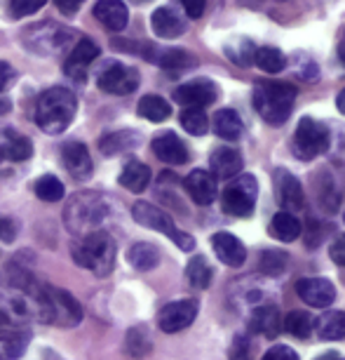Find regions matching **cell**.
<instances>
[{
    "label": "cell",
    "instance_id": "cell-5",
    "mask_svg": "<svg viewBox=\"0 0 345 360\" xmlns=\"http://www.w3.org/2000/svg\"><path fill=\"white\" fill-rule=\"evenodd\" d=\"M80 321H83V307L71 292L43 285V323L59 325V328H76Z\"/></svg>",
    "mask_w": 345,
    "mask_h": 360
},
{
    "label": "cell",
    "instance_id": "cell-35",
    "mask_svg": "<svg viewBox=\"0 0 345 360\" xmlns=\"http://www.w3.org/2000/svg\"><path fill=\"white\" fill-rule=\"evenodd\" d=\"M313 328H315V323L306 311H292V314H287V318H284V323H282V330L296 339L310 337Z\"/></svg>",
    "mask_w": 345,
    "mask_h": 360
},
{
    "label": "cell",
    "instance_id": "cell-34",
    "mask_svg": "<svg viewBox=\"0 0 345 360\" xmlns=\"http://www.w3.org/2000/svg\"><path fill=\"white\" fill-rule=\"evenodd\" d=\"M254 64L266 73H280L287 66V57L277 50V47H256L254 52Z\"/></svg>",
    "mask_w": 345,
    "mask_h": 360
},
{
    "label": "cell",
    "instance_id": "cell-50",
    "mask_svg": "<svg viewBox=\"0 0 345 360\" xmlns=\"http://www.w3.org/2000/svg\"><path fill=\"white\" fill-rule=\"evenodd\" d=\"M315 360H345V358L338 351H327V353H322V356H317Z\"/></svg>",
    "mask_w": 345,
    "mask_h": 360
},
{
    "label": "cell",
    "instance_id": "cell-57",
    "mask_svg": "<svg viewBox=\"0 0 345 360\" xmlns=\"http://www.w3.org/2000/svg\"><path fill=\"white\" fill-rule=\"evenodd\" d=\"M343 221H345V210H343Z\"/></svg>",
    "mask_w": 345,
    "mask_h": 360
},
{
    "label": "cell",
    "instance_id": "cell-3",
    "mask_svg": "<svg viewBox=\"0 0 345 360\" xmlns=\"http://www.w3.org/2000/svg\"><path fill=\"white\" fill-rule=\"evenodd\" d=\"M296 101V87L277 80H261L254 87V108L266 123L282 125L292 115Z\"/></svg>",
    "mask_w": 345,
    "mask_h": 360
},
{
    "label": "cell",
    "instance_id": "cell-26",
    "mask_svg": "<svg viewBox=\"0 0 345 360\" xmlns=\"http://www.w3.org/2000/svg\"><path fill=\"white\" fill-rule=\"evenodd\" d=\"M120 184L132 193H144L151 184V169L141 160H127L123 172H120Z\"/></svg>",
    "mask_w": 345,
    "mask_h": 360
},
{
    "label": "cell",
    "instance_id": "cell-17",
    "mask_svg": "<svg viewBox=\"0 0 345 360\" xmlns=\"http://www.w3.org/2000/svg\"><path fill=\"white\" fill-rule=\"evenodd\" d=\"M153 153L167 165H184L188 162V148L174 132H162L153 139Z\"/></svg>",
    "mask_w": 345,
    "mask_h": 360
},
{
    "label": "cell",
    "instance_id": "cell-42",
    "mask_svg": "<svg viewBox=\"0 0 345 360\" xmlns=\"http://www.w3.org/2000/svg\"><path fill=\"white\" fill-rule=\"evenodd\" d=\"M45 3H47V0H12V3H10V15L15 19L36 15L38 10L45 8Z\"/></svg>",
    "mask_w": 345,
    "mask_h": 360
},
{
    "label": "cell",
    "instance_id": "cell-18",
    "mask_svg": "<svg viewBox=\"0 0 345 360\" xmlns=\"http://www.w3.org/2000/svg\"><path fill=\"white\" fill-rule=\"evenodd\" d=\"M186 191L198 205H212L219 188H216V179L212 172H207V169H193L186 176Z\"/></svg>",
    "mask_w": 345,
    "mask_h": 360
},
{
    "label": "cell",
    "instance_id": "cell-53",
    "mask_svg": "<svg viewBox=\"0 0 345 360\" xmlns=\"http://www.w3.org/2000/svg\"><path fill=\"white\" fill-rule=\"evenodd\" d=\"M338 59L343 62V66H345V43H341L338 45Z\"/></svg>",
    "mask_w": 345,
    "mask_h": 360
},
{
    "label": "cell",
    "instance_id": "cell-16",
    "mask_svg": "<svg viewBox=\"0 0 345 360\" xmlns=\"http://www.w3.org/2000/svg\"><path fill=\"white\" fill-rule=\"evenodd\" d=\"M242 153L233 146H219L209 155V167H212L214 179H233L242 172Z\"/></svg>",
    "mask_w": 345,
    "mask_h": 360
},
{
    "label": "cell",
    "instance_id": "cell-25",
    "mask_svg": "<svg viewBox=\"0 0 345 360\" xmlns=\"http://www.w3.org/2000/svg\"><path fill=\"white\" fill-rule=\"evenodd\" d=\"M249 328L256 335H263V337H277L282 330V321H280V311L273 304H266V307H259L252 314V321H249Z\"/></svg>",
    "mask_w": 345,
    "mask_h": 360
},
{
    "label": "cell",
    "instance_id": "cell-24",
    "mask_svg": "<svg viewBox=\"0 0 345 360\" xmlns=\"http://www.w3.org/2000/svg\"><path fill=\"white\" fill-rule=\"evenodd\" d=\"M151 29L155 36L172 40V38H179L181 33L186 31V24L172 8H158L151 17Z\"/></svg>",
    "mask_w": 345,
    "mask_h": 360
},
{
    "label": "cell",
    "instance_id": "cell-49",
    "mask_svg": "<svg viewBox=\"0 0 345 360\" xmlns=\"http://www.w3.org/2000/svg\"><path fill=\"white\" fill-rule=\"evenodd\" d=\"M85 0H54V5H57V10L62 12L66 17H73L76 12L83 8Z\"/></svg>",
    "mask_w": 345,
    "mask_h": 360
},
{
    "label": "cell",
    "instance_id": "cell-32",
    "mask_svg": "<svg viewBox=\"0 0 345 360\" xmlns=\"http://www.w3.org/2000/svg\"><path fill=\"white\" fill-rule=\"evenodd\" d=\"M139 115L151 120V123H162L172 115V106L158 94H146V97L139 99Z\"/></svg>",
    "mask_w": 345,
    "mask_h": 360
},
{
    "label": "cell",
    "instance_id": "cell-40",
    "mask_svg": "<svg viewBox=\"0 0 345 360\" xmlns=\"http://www.w3.org/2000/svg\"><path fill=\"white\" fill-rule=\"evenodd\" d=\"M181 125H184V130L188 134H193V137H202V134H207L209 130V120L202 108H186V111L181 113Z\"/></svg>",
    "mask_w": 345,
    "mask_h": 360
},
{
    "label": "cell",
    "instance_id": "cell-14",
    "mask_svg": "<svg viewBox=\"0 0 345 360\" xmlns=\"http://www.w3.org/2000/svg\"><path fill=\"white\" fill-rule=\"evenodd\" d=\"M275 195L284 207V212L289 210H301L303 207V186L292 172H287L284 167L275 169Z\"/></svg>",
    "mask_w": 345,
    "mask_h": 360
},
{
    "label": "cell",
    "instance_id": "cell-33",
    "mask_svg": "<svg viewBox=\"0 0 345 360\" xmlns=\"http://www.w3.org/2000/svg\"><path fill=\"white\" fill-rule=\"evenodd\" d=\"M317 335L322 339H343L345 337V311H329L315 323Z\"/></svg>",
    "mask_w": 345,
    "mask_h": 360
},
{
    "label": "cell",
    "instance_id": "cell-38",
    "mask_svg": "<svg viewBox=\"0 0 345 360\" xmlns=\"http://www.w3.org/2000/svg\"><path fill=\"white\" fill-rule=\"evenodd\" d=\"M254 52H256V45L252 40L247 38H238V40H230L226 45V54L230 62L240 64V66H249L254 62Z\"/></svg>",
    "mask_w": 345,
    "mask_h": 360
},
{
    "label": "cell",
    "instance_id": "cell-39",
    "mask_svg": "<svg viewBox=\"0 0 345 360\" xmlns=\"http://www.w3.org/2000/svg\"><path fill=\"white\" fill-rule=\"evenodd\" d=\"M36 195L45 202H59L64 198V184L54 174H45L36 181Z\"/></svg>",
    "mask_w": 345,
    "mask_h": 360
},
{
    "label": "cell",
    "instance_id": "cell-11",
    "mask_svg": "<svg viewBox=\"0 0 345 360\" xmlns=\"http://www.w3.org/2000/svg\"><path fill=\"white\" fill-rule=\"evenodd\" d=\"M216 94H219V90H216V85L212 80L195 78L174 90V101H179V104L186 108H205L209 104H214Z\"/></svg>",
    "mask_w": 345,
    "mask_h": 360
},
{
    "label": "cell",
    "instance_id": "cell-36",
    "mask_svg": "<svg viewBox=\"0 0 345 360\" xmlns=\"http://www.w3.org/2000/svg\"><path fill=\"white\" fill-rule=\"evenodd\" d=\"M186 278H188V283L198 290L209 288V283H212V266L207 264L205 257H193V259L188 262Z\"/></svg>",
    "mask_w": 345,
    "mask_h": 360
},
{
    "label": "cell",
    "instance_id": "cell-43",
    "mask_svg": "<svg viewBox=\"0 0 345 360\" xmlns=\"http://www.w3.org/2000/svg\"><path fill=\"white\" fill-rule=\"evenodd\" d=\"M252 358V342L245 335H238L233 339V346H230L228 360H249Z\"/></svg>",
    "mask_w": 345,
    "mask_h": 360
},
{
    "label": "cell",
    "instance_id": "cell-41",
    "mask_svg": "<svg viewBox=\"0 0 345 360\" xmlns=\"http://www.w3.org/2000/svg\"><path fill=\"white\" fill-rule=\"evenodd\" d=\"M125 349L130 356L134 358H144L146 353H151L153 344L151 339H148L146 330L144 328H132L130 332H127V342H125Z\"/></svg>",
    "mask_w": 345,
    "mask_h": 360
},
{
    "label": "cell",
    "instance_id": "cell-56",
    "mask_svg": "<svg viewBox=\"0 0 345 360\" xmlns=\"http://www.w3.org/2000/svg\"><path fill=\"white\" fill-rule=\"evenodd\" d=\"M130 3H134V5H146V3H151V0H130Z\"/></svg>",
    "mask_w": 345,
    "mask_h": 360
},
{
    "label": "cell",
    "instance_id": "cell-6",
    "mask_svg": "<svg viewBox=\"0 0 345 360\" xmlns=\"http://www.w3.org/2000/svg\"><path fill=\"white\" fill-rule=\"evenodd\" d=\"M132 217H134V221L141 224V226L153 229V231H158V233H165L167 238H172V240L177 243L184 252H191V250H195L193 236L186 233V231H179L177 224H174V219L165 212V210H160V207L151 205V202L141 200V202H134Z\"/></svg>",
    "mask_w": 345,
    "mask_h": 360
},
{
    "label": "cell",
    "instance_id": "cell-8",
    "mask_svg": "<svg viewBox=\"0 0 345 360\" xmlns=\"http://www.w3.org/2000/svg\"><path fill=\"white\" fill-rule=\"evenodd\" d=\"M256 195H259L256 176L242 174L233 184L226 186V191L221 195V207L230 217H252L256 207Z\"/></svg>",
    "mask_w": 345,
    "mask_h": 360
},
{
    "label": "cell",
    "instance_id": "cell-46",
    "mask_svg": "<svg viewBox=\"0 0 345 360\" xmlns=\"http://www.w3.org/2000/svg\"><path fill=\"white\" fill-rule=\"evenodd\" d=\"M181 5H184L186 15L191 19H200L202 15H205L207 0H181Z\"/></svg>",
    "mask_w": 345,
    "mask_h": 360
},
{
    "label": "cell",
    "instance_id": "cell-2",
    "mask_svg": "<svg viewBox=\"0 0 345 360\" xmlns=\"http://www.w3.org/2000/svg\"><path fill=\"white\" fill-rule=\"evenodd\" d=\"M78 113L76 94L66 87H50L36 104V123L45 134H62Z\"/></svg>",
    "mask_w": 345,
    "mask_h": 360
},
{
    "label": "cell",
    "instance_id": "cell-20",
    "mask_svg": "<svg viewBox=\"0 0 345 360\" xmlns=\"http://www.w3.org/2000/svg\"><path fill=\"white\" fill-rule=\"evenodd\" d=\"M212 248H214L216 257H219L226 266L238 269L247 262V248L242 245V240H238L233 233H226V231H223V233H216L212 238Z\"/></svg>",
    "mask_w": 345,
    "mask_h": 360
},
{
    "label": "cell",
    "instance_id": "cell-37",
    "mask_svg": "<svg viewBox=\"0 0 345 360\" xmlns=\"http://www.w3.org/2000/svg\"><path fill=\"white\" fill-rule=\"evenodd\" d=\"M287 259H289L287 252H280V250H263L261 259H259V271L263 276L277 278L287 269Z\"/></svg>",
    "mask_w": 345,
    "mask_h": 360
},
{
    "label": "cell",
    "instance_id": "cell-44",
    "mask_svg": "<svg viewBox=\"0 0 345 360\" xmlns=\"http://www.w3.org/2000/svg\"><path fill=\"white\" fill-rule=\"evenodd\" d=\"M19 233V224L12 217H0V240L3 243H15Z\"/></svg>",
    "mask_w": 345,
    "mask_h": 360
},
{
    "label": "cell",
    "instance_id": "cell-48",
    "mask_svg": "<svg viewBox=\"0 0 345 360\" xmlns=\"http://www.w3.org/2000/svg\"><path fill=\"white\" fill-rule=\"evenodd\" d=\"M15 78H17V71L12 69L8 62H0V92L8 90V87L15 83Z\"/></svg>",
    "mask_w": 345,
    "mask_h": 360
},
{
    "label": "cell",
    "instance_id": "cell-28",
    "mask_svg": "<svg viewBox=\"0 0 345 360\" xmlns=\"http://www.w3.org/2000/svg\"><path fill=\"white\" fill-rule=\"evenodd\" d=\"M141 141V134L132 132V130H118L111 134H104L99 141V148L104 155H120L130 148H137V144Z\"/></svg>",
    "mask_w": 345,
    "mask_h": 360
},
{
    "label": "cell",
    "instance_id": "cell-29",
    "mask_svg": "<svg viewBox=\"0 0 345 360\" xmlns=\"http://www.w3.org/2000/svg\"><path fill=\"white\" fill-rule=\"evenodd\" d=\"M214 132H216V137H221L226 141L240 139V134H242L240 115L235 113L233 108H219V111L214 113Z\"/></svg>",
    "mask_w": 345,
    "mask_h": 360
},
{
    "label": "cell",
    "instance_id": "cell-51",
    "mask_svg": "<svg viewBox=\"0 0 345 360\" xmlns=\"http://www.w3.org/2000/svg\"><path fill=\"white\" fill-rule=\"evenodd\" d=\"M336 106H338V111H341L345 115V90L338 92V97H336Z\"/></svg>",
    "mask_w": 345,
    "mask_h": 360
},
{
    "label": "cell",
    "instance_id": "cell-13",
    "mask_svg": "<svg viewBox=\"0 0 345 360\" xmlns=\"http://www.w3.org/2000/svg\"><path fill=\"white\" fill-rule=\"evenodd\" d=\"M62 160H64V167L69 169V174L78 181L90 179L92 172H94L92 155H90V151H87V146L83 144V141H69V144H64Z\"/></svg>",
    "mask_w": 345,
    "mask_h": 360
},
{
    "label": "cell",
    "instance_id": "cell-1",
    "mask_svg": "<svg viewBox=\"0 0 345 360\" xmlns=\"http://www.w3.org/2000/svg\"><path fill=\"white\" fill-rule=\"evenodd\" d=\"M108 214H111V205H108L106 195L97 191H83L76 193L71 202L64 210V221L66 229L73 236L83 238L90 236L94 231H101L106 224Z\"/></svg>",
    "mask_w": 345,
    "mask_h": 360
},
{
    "label": "cell",
    "instance_id": "cell-52",
    "mask_svg": "<svg viewBox=\"0 0 345 360\" xmlns=\"http://www.w3.org/2000/svg\"><path fill=\"white\" fill-rule=\"evenodd\" d=\"M8 111H10V99L0 97V115H3V113H8Z\"/></svg>",
    "mask_w": 345,
    "mask_h": 360
},
{
    "label": "cell",
    "instance_id": "cell-31",
    "mask_svg": "<svg viewBox=\"0 0 345 360\" xmlns=\"http://www.w3.org/2000/svg\"><path fill=\"white\" fill-rule=\"evenodd\" d=\"M127 259L137 271H151L160 264V250L151 243H137V245L130 248Z\"/></svg>",
    "mask_w": 345,
    "mask_h": 360
},
{
    "label": "cell",
    "instance_id": "cell-47",
    "mask_svg": "<svg viewBox=\"0 0 345 360\" xmlns=\"http://www.w3.org/2000/svg\"><path fill=\"white\" fill-rule=\"evenodd\" d=\"M331 259H334V264H338V266H345V236H338L334 240V245H331L329 250Z\"/></svg>",
    "mask_w": 345,
    "mask_h": 360
},
{
    "label": "cell",
    "instance_id": "cell-19",
    "mask_svg": "<svg viewBox=\"0 0 345 360\" xmlns=\"http://www.w3.org/2000/svg\"><path fill=\"white\" fill-rule=\"evenodd\" d=\"M99 57V47L94 40L90 38H83L80 43L73 47L71 54H69V59H66V64H64V71H66V76L69 78H85V71H87V66H90L94 59Z\"/></svg>",
    "mask_w": 345,
    "mask_h": 360
},
{
    "label": "cell",
    "instance_id": "cell-9",
    "mask_svg": "<svg viewBox=\"0 0 345 360\" xmlns=\"http://www.w3.org/2000/svg\"><path fill=\"white\" fill-rule=\"evenodd\" d=\"M139 71L132 69V66H125L120 62H108L104 64V69L99 71L97 76V85L99 90H104L106 94H118V97H125V94H132L139 87Z\"/></svg>",
    "mask_w": 345,
    "mask_h": 360
},
{
    "label": "cell",
    "instance_id": "cell-15",
    "mask_svg": "<svg viewBox=\"0 0 345 360\" xmlns=\"http://www.w3.org/2000/svg\"><path fill=\"white\" fill-rule=\"evenodd\" d=\"M33 155V144L26 134L12 130H0V160L8 162H24Z\"/></svg>",
    "mask_w": 345,
    "mask_h": 360
},
{
    "label": "cell",
    "instance_id": "cell-12",
    "mask_svg": "<svg viewBox=\"0 0 345 360\" xmlns=\"http://www.w3.org/2000/svg\"><path fill=\"white\" fill-rule=\"evenodd\" d=\"M296 295H299L308 307L327 309L334 304L336 288L327 278H301V281L296 283Z\"/></svg>",
    "mask_w": 345,
    "mask_h": 360
},
{
    "label": "cell",
    "instance_id": "cell-54",
    "mask_svg": "<svg viewBox=\"0 0 345 360\" xmlns=\"http://www.w3.org/2000/svg\"><path fill=\"white\" fill-rule=\"evenodd\" d=\"M43 360H64V358H59L57 353H52V351H45V356H43Z\"/></svg>",
    "mask_w": 345,
    "mask_h": 360
},
{
    "label": "cell",
    "instance_id": "cell-21",
    "mask_svg": "<svg viewBox=\"0 0 345 360\" xmlns=\"http://www.w3.org/2000/svg\"><path fill=\"white\" fill-rule=\"evenodd\" d=\"M33 38H38V43H33L31 47L38 54H50L54 50H62V47L71 40V29H62V26L54 24H43L36 26L33 31H29Z\"/></svg>",
    "mask_w": 345,
    "mask_h": 360
},
{
    "label": "cell",
    "instance_id": "cell-30",
    "mask_svg": "<svg viewBox=\"0 0 345 360\" xmlns=\"http://www.w3.org/2000/svg\"><path fill=\"white\" fill-rule=\"evenodd\" d=\"M153 52L155 54H151L148 59L167 71H181L195 64L193 54H188L186 50H177V47H172V50H153Z\"/></svg>",
    "mask_w": 345,
    "mask_h": 360
},
{
    "label": "cell",
    "instance_id": "cell-45",
    "mask_svg": "<svg viewBox=\"0 0 345 360\" xmlns=\"http://www.w3.org/2000/svg\"><path fill=\"white\" fill-rule=\"evenodd\" d=\"M263 360H299V353H296L294 349H289V346H284V344H277L266 353V356H263Z\"/></svg>",
    "mask_w": 345,
    "mask_h": 360
},
{
    "label": "cell",
    "instance_id": "cell-7",
    "mask_svg": "<svg viewBox=\"0 0 345 360\" xmlns=\"http://www.w3.org/2000/svg\"><path fill=\"white\" fill-rule=\"evenodd\" d=\"M329 144H331V134L320 120H313V118H308V115L299 120V127H296L294 139H292V151L296 158L313 160L327 151Z\"/></svg>",
    "mask_w": 345,
    "mask_h": 360
},
{
    "label": "cell",
    "instance_id": "cell-4",
    "mask_svg": "<svg viewBox=\"0 0 345 360\" xmlns=\"http://www.w3.org/2000/svg\"><path fill=\"white\" fill-rule=\"evenodd\" d=\"M73 259L94 276L104 278L115 266V240L106 231H94L90 236L78 238L73 245Z\"/></svg>",
    "mask_w": 345,
    "mask_h": 360
},
{
    "label": "cell",
    "instance_id": "cell-22",
    "mask_svg": "<svg viewBox=\"0 0 345 360\" xmlns=\"http://www.w3.org/2000/svg\"><path fill=\"white\" fill-rule=\"evenodd\" d=\"M94 17L106 26L108 31H123L130 22V12L123 0H97Z\"/></svg>",
    "mask_w": 345,
    "mask_h": 360
},
{
    "label": "cell",
    "instance_id": "cell-55",
    "mask_svg": "<svg viewBox=\"0 0 345 360\" xmlns=\"http://www.w3.org/2000/svg\"><path fill=\"white\" fill-rule=\"evenodd\" d=\"M5 321H8V316H5L3 307H0V328H3V325H5Z\"/></svg>",
    "mask_w": 345,
    "mask_h": 360
},
{
    "label": "cell",
    "instance_id": "cell-10",
    "mask_svg": "<svg viewBox=\"0 0 345 360\" xmlns=\"http://www.w3.org/2000/svg\"><path fill=\"white\" fill-rule=\"evenodd\" d=\"M198 309L200 307L195 299H179V302L167 304V307H162L158 314L160 330L167 332V335H174V332L191 328L195 316H198Z\"/></svg>",
    "mask_w": 345,
    "mask_h": 360
},
{
    "label": "cell",
    "instance_id": "cell-27",
    "mask_svg": "<svg viewBox=\"0 0 345 360\" xmlns=\"http://www.w3.org/2000/svg\"><path fill=\"white\" fill-rule=\"evenodd\" d=\"M301 221L296 219L292 212H277L273 219H270V226H268V233L275 238V240H282V243H294L296 238L301 236Z\"/></svg>",
    "mask_w": 345,
    "mask_h": 360
},
{
    "label": "cell",
    "instance_id": "cell-23",
    "mask_svg": "<svg viewBox=\"0 0 345 360\" xmlns=\"http://www.w3.org/2000/svg\"><path fill=\"white\" fill-rule=\"evenodd\" d=\"M31 344V332L19 328H0V360L22 358Z\"/></svg>",
    "mask_w": 345,
    "mask_h": 360
}]
</instances>
